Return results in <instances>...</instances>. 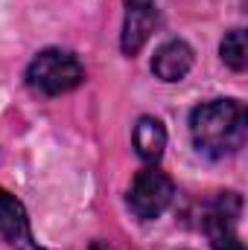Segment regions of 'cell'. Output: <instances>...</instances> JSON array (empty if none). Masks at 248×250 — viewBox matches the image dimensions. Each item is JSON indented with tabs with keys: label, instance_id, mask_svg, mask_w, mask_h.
I'll return each instance as SVG.
<instances>
[{
	"label": "cell",
	"instance_id": "obj_1",
	"mask_svg": "<svg viewBox=\"0 0 248 250\" xmlns=\"http://www.w3.org/2000/svg\"><path fill=\"white\" fill-rule=\"evenodd\" d=\"M190 134L201 154L228 157L246 146L248 114L237 99H210L190 114Z\"/></svg>",
	"mask_w": 248,
	"mask_h": 250
},
{
	"label": "cell",
	"instance_id": "obj_2",
	"mask_svg": "<svg viewBox=\"0 0 248 250\" xmlns=\"http://www.w3.org/2000/svg\"><path fill=\"white\" fill-rule=\"evenodd\" d=\"M26 82L32 90H38L44 96H62L85 82V67L73 53L44 50L32 59L29 70H26Z\"/></svg>",
	"mask_w": 248,
	"mask_h": 250
},
{
	"label": "cell",
	"instance_id": "obj_3",
	"mask_svg": "<svg viewBox=\"0 0 248 250\" xmlns=\"http://www.w3.org/2000/svg\"><path fill=\"white\" fill-rule=\"evenodd\" d=\"M173 195H175V187L173 181L158 172V169H143L137 172V178L131 181V192H128V207L137 218L143 221H152L158 218L170 204H173Z\"/></svg>",
	"mask_w": 248,
	"mask_h": 250
},
{
	"label": "cell",
	"instance_id": "obj_4",
	"mask_svg": "<svg viewBox=\"0 0 248 250\" xmlns=\"http://www.w3.org/2000/svg\"><path fill=\"white\" fill-rule=\"evenodd\" d=\"M243 212V201L234 192H225L213 201L207 218H204V230L213 250H246L237 233V218Z\"/></svg>",
	"mask_w": 248,
	"mask_h": 250
},
{
	"label": "cell",
	"instance_id": "obj_5",
	"mask_svg": "<svg viewBox=\"0 0 248 250\" xmlns=\"http://www.w3.org/2000/svg\"><path fill=\"white\" fill-rule=\"evenodd\" d=\"M0 233L15 250H41L38 242L32 239V227L24 204L6 189H0Z\"/></svg>",
	"mask_w": 248,
	"mask_h": 250
},
{
	"label": "cell",
	"instance_id": "obj_6",
	"mask_svg": "<svg viewBox=\"0 0 248 250\" xmlns=\"http://www.w3.org/2000/svg\"><path fill=\"white\" fill-rule=\"evenodd\" d=\"M158 26V9L155 6H125V21H123V47L125 56L140 53V47L149 41V35Z\"/></svg>",
	"mask_w": 248,
	"mask_h": 250
},
{
	"label": "cell",
	"instance_id": "obj_7",
	"mask_svg": "<svg viewBox=\"0 0 248 250\" xmlns=\"http://www.w3.org/2000/svg\"><path fill=\"white\" fill-rule=\"evenodd\" d=\"M193 67V50L184 41L173 38L164 47H158L155 59H152V70L161 82H181Z\"/></svg>",
	"mask_w": 248,
	"mask_h": 250
},
{
	"label": "cell",
	"instance_id": "obj_8",
	"mask_svg": "<svg viewBox=\"0 0 248 250\" xmlns=\"http://www.w3.org/2000/svg\"><path fill=\"white\" fill-rule=\"evenodd\" d=\"M134 148L137 154L146 160V163H158L164 148H167V131H164V123L155 120V117H140L137 125H134Z\"/></svg>",
	"mask_w": 248,
	"mask_h": 250
},
{
	"label": "cell",
	"instance_id": "obj_9",
	"mask_svg": "<svg viewBox=\"0 0 248 250\" xmlns=\"http://www.w3.org/2000/svg\"><path fill=\"white\" fill-rule=\"evenodd\" d=\"M219 53H222V62L228 64L231 70L243 73V70H246V64H248L246 32H243V29H234V32H228V35H225V41H222V47H219Z\"/></svg>",
	"mask_w": 248,
	"mask_h": 250
},
{
	"label": "cell",
	"instance_id": "obj_10",
	"mask_svg": "<svg viewBox=\"0 0 248 250\" xmlns=\"http://www.w3.org/2000/svg\"><path fill=\"white\" fill-rule=\"evenodd\" d=\"M88 250H114V248H111L108 242H94V245H91Z\"/></svg>",
	"mask_w": 248,
	"mask_h": 250
},
{
	"label": "cell",
	"instance_id": "obj_11",
	"mask_svg": "<svg viewBox=\"0 0 248 250\" xmlns=\"http://www.w3.org/2000/svg\"><path fill=\"white\" fill-rule=\"evenodd\" d=\"M155 0H125V6H152Z\"/></svg>",
	"mask_w": 248,
	"mask_h": 250
}]
</instances>
